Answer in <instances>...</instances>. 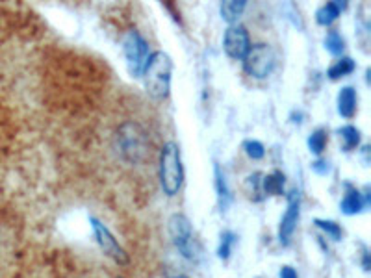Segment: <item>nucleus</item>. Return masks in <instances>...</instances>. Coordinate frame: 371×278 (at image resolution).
<instances>
[{
    "mask_svg": "<svg viewBox=\"0 0 371 278\" xmlns=\"http://www.w3.org/2000/svg\"><path fill=\"white\" fill-rule=\"evenodd\" d=\"M338 133H340V139H342L343 150H345V152H351V150L360 147L362 133H360L358 128L353 126V124H345V126L338 128Z\"/></svg>",
    "mask_w": 371,
    "mask_h": 278,
    "instance_id": "17",
    "label": "nucleus"
},
{
    "mask_svg": "<svg viewBox=\"0 0 371 278\" xmlns=\"http://www.w3.org/2000/svg\"><path fill=\"white\" fill-rule=\"evenodd\" d=\"M362 267H364V271H370V252L364 250V258H362Z\"/></svg>",
    "mask_w": 371,
    "mask_h": 278,
    "instance_id": "26",
    "label": "nucleus"
},
{
    "mask_svg": "<svg viewBox=\"0 0 371 278\" xmlns=\"http://www.w3.org/2000/svg\"><path fill=\"white\" fill-rule=\"evenodd\" d=\"M243 150H245V154H247L251 160H262L265 156V147L260 143L258 139H247V141H243Z\"/></svg>",
    "mask_w": 371,
    "mask_h": 278,
    "instance_id": "22",
    "label": "nucleus"
},
{
    "mask_svg": "<svg viewBox=\"0 0 371 278\" xmlns=\"http://www.w3.org/2000/svg\"><path fill=\"white\" fill-rule=\"evenodd\" d=\"M262 177H264L262 172H253V174H249L247 180H245L249 189H251V193L254 195V199L256 200H260V195H262ZM253 195H251V197H253Z\"/></svg>",
    "mask_w": 371,
    "mask_h": 278,
    "instance_id": "23",
    "label": "nucleus"
},
{
    "mask_svg": "<svg viewBox=\"0 0 371 278\" xmlns=\"http://www.w3.org/2000/svg\"><path fill=\"white\" fill-rule=\"evenodd\" d=\"M327 143H329V133H327L325 128H318V130H314V132L308 136V139H306L310 152L315 156H321L325 152Z\"/></svg>",
    "mask_w": 371,
    "mask_h": 278,
    "instance_id": "18",
    "label": "nucleus"
},
{
    "mask_svg": "<svg viewBox=\"0 0 371 278\" xmlns=\"http://www.w3.org/2000/svg\"><path fill=\"white\" fill-rule=\"evenodd\" d=\"M214 186L215 193H217V206H220L221 213H225L232 204V191L226 182L225 171L221 169L220 163H214Z\"/></svg>",
    "mask_w": 371,
    "mask_h": 278,
    "instance_id": "11",
    "label": "nucleus"
},
{
    "mask_svg": "<svg viewBox=\"0 0 371 278\" xmlns=\"http://www.w3.org/2000/svg\"><path fill=\"white\" fill-rule=\"evenodd\" d=\"M90 222H91V230H93V236H95L97 243H99V247L102 249V252L106 256H110L113 261L121 263V265H126V263H129V254H126V250L119 245L115 236L110 232V228H108L102 221H99L97 217H90Z\"/></svg>",
    "mask_w": 371,
    "mask_h": 278,
    "instance_id": "7",
    "label": "nucleus"
},
{
    "mask_svg": "<svg viewBox=\"0 0 371 278\" xmlns=\"http://www.w3.org/2000/svg\"><path fill=\"white\" fill-rule=\"evenodd\" d=\"M299 215H301V193H299V189H292L288 193L286 213L282 215L281 224H279V241L284 247L292 243L293 232L297 228Z\"/></svg>",
    "mask_w": 371,
    "mask_h": 278,
    "instance_id": "8",
    "label": "nucleus"
},
{
    "mask_svg": "<svg viewBox=\"0 0 371 278\" xmlns=\"http://www.w3.org/2000/svg\"><path fill=\"white\" fill-rule=\"evenodd\" d=\"M281 278H299V277H297V271H295L293 267L284 265L281 269Z\"/></svg>",
    "mask_w": 371,
    "mask_h": 278,
    "instance_id": "25",
    "label": "nucleus"
},
{
    "mask_svg": "<svg viewBox=\"0 0 371 278\" xmlns=\"http://www.w3.org/2000/svg\"><path fill=\"white\" fill-rule=\"evenodd\" d=\"M243 71L247 72L249 76L256 78V80H264L273 72L275 69V52L270 44L258 43L251 44V49L243 58Z\"/></svg>",
    "mask_w": 371,
    "mask_h": 278,
    "instance_id": "6",
    "label": "nucleus"
},
{
    "mask_svg": "<svg viewBox=\"0 0 371 278\" xmlns=\"http://www.w3.org/2000/svg\"><path fill=\"white\" fill-rule=\"evenodd\" d=\"M284 183L286 177L282 171H273L270 174L262 177V195H273V197H281L284 195Z\"/></svg>",
    "mask_w": 371,
    "mask_h": 278,
    "instance_id": "14",
    "label": "nucleus"
},
{
    "mask_svg": "<svg viewBox=\"0 0 371 278\" xmlns=\"http://www.w3.org/2000/svg\"><path fill=\"white\" fill-rule=\"evenodd\" d=\"M143 82H145L147 93L154 100H165L171 91V76H173V60L171 56L156 50L149 56L145 67H143Z\"/></svg>",
    "mask_w": 371,
    "mask_h": 278,
    "instance_id": "1",
    "label": "nucleus"
},
{
    "mask_svg": "<svg viewBox=\"0 0 371 278\" xmlns=\"http://www.w3.org/2000/svg\"><path fill=\"white\" fill-rule=\"evenodd\" d=\"M314 224L318 228H321L332 241H340V239H342L343 230L336 221H329V219H314Z\"/></svg>",
    "mask_w": 371,
    "mask_h": 278,
    "instance_id": "21",
    "label": "nucleus"
},
{
    "mask_svg": "<svg viewBox=\"0 0 371 278\" xmlns=\"http://www.w3.org/2000/svg\"><path fill=\"white\" fill-rule=\"evenodd\" d=\"M251 49V38H249L247 28L242 24H232L226 28L223 35V50L232 60H243Z\"/></svg>",
    "mask_w": 371,
    "mask_h": 278,
    "instance_id": "9",
    "label": "nucleus"
},
{
    "mask_svg": "<svg viewBox=\"0 0 371 278\" xmlns=\"http://www.w3.org/2000/svg\"><path fill=\"white\" fill-rule=\"evenodd\" d=\"M312 171H314L315 174H320V177H327V174H331V163L327 160L318 158L315 161H312Z\"/></svg>",
    "mask_w": 371,
    "mask_h": 278,
    "instance_id": "24",
    "label": "nucleus"
},
{
    "mask_svg": "<svg viewBox=\"0 0 371 278\" xmlns=\"http://www.w3.org/2000/svg\"><path fill=\"white\" fill-rule=\"evenodd\" d=\"M345 193L340 202L343 215H358L362 211H365L371 204V191L370 186H365L364 191H360L358 188H354L353 183H345Z\"/></svg>",
    "mask_w": 371,
    "mask_h": 278,
    "instance_id": "10",
    "label": "nucleus"
},
{
    "mask_svg": "<svg viewBox=\"0 0 371 278\" xmlns=\"http://www.w3.org/2000/svg\"><path fill=\"white\" fill-rule=\"evenodd\" d=\"M247 8V2L245 0H226V2H221L220 13L223 17V21L229 22V24H236V21L242 17V13Z\"/></svg>",
    "mask_w": 371,
    "mask_h": 278,
    "instance_id": "15",
    "label": "nucleus"
},
{
    "mask_svg": "<svg viewBox=\"0 0 371 278\" xmlns=\"http://www.w3.org/2000/svg\"><path fill=\"white\" fill-rule=\"evenodd\" d=\"M174 278H188V277H184V275H179V277H174Z\"/></svg>",
    "mask_w": 371,
    "mask_h": 278,
    "instance_id": "27",
    "label": "nucleus"
},
{
    "mask_svg": "<svg viewBox=\"0 0 371 278\" xmlns=\"http://www.w3.org/2000/svg\"><path fill=\"white\" fill-rule=\"evenodd\" d=\"M167 230L171 239H173V245L180 254L184 256L186 260H195L197 258V249H195V239H193L190 219L184 213H173L169 217Z\"/></svg>",
    "mask_w": 371,
    "mask_h": 278,
    "instance_id": "5",
    "label": "nucleus"
},
{
    "mask_svg": "<svg viewBox=\"0 0 371 278\" xmlns=\"http://www.w3.org/2000/svg\"><path fill=\"white\" fill-rule=\"evenodd\" d=\"M338 113L343 117V119H353L354 113H356V106H358V97H356V89L351 88V85H345V88L340 89L336 99Z\"/></svg>",
    "mask_w": 371,
    "mask_h": 278,
    "instance_id": "13",
    "label": "nucleus"
},
{
    "mask_svg": "<svg viewBox=\"0 0 371 278\" xmlns=\"http://www.w3.org/2000/svg\"><path fill=\"white\" fill-rule=\"evenodd\" d=\"M160 186L167 197L179 195L182 183H184V165H182V154L180 147L174 141H167L160 150Z\"/></svg>",
    "mask_w": 371,
    "mask_h": 278,
    "instance_id": "3",
    "label": "nucleus"
},
{
    "mask_svg": "<svg viewBox=\"0 0 371 278\" xmlns=\"http://www.w3.org/2000/svg\"><path fill=\"white\" fill-rule=\"evenodd\" d=\"M354 69H356V63H354L353 58H349V56H342L340 60H336L331 67H329L327 76H329V80H332V82H336V80H340V78L349 76L351 72H354Z\"/></svg>",
    "mask_w": 371,
    "mask_h": 278,
    "instance_id": "16",
    "label": "nucleus"
},
{
    "mask_svg": "<svg viewBox=\"0 0 371 278\" xmlns=\"http://www.w3.org/2000/svg\"><path fill=\"white\" fill-rule=\"evenodd\" d=\"M325 49L329 54L342 56V52L345 50V39L342 38V33L338 32V30H331V32H327Z\"/></svg>",
    "mask_w": 371,
    "mask_h": 278,
    "instance_id": "20",
    "label": "nucleus"
},
{
    "mask_svg": "<svg viewBox=\"0 0 371 278\" xmlns=\"http://www.w3.org/2000/svg\"><path fill=\"white\" fill-rule=\"evenodd\" d=\"M345 10H347V2H345V0H332V2H327V4L320 6L318 11H315V22H318L320 26H331L332 22L342 15V11Z\"/></svg>",
    "mask_w": 371,
    "mask_h": 278,
    "instance_id": "12",
    "label": "nucleus"
},
{
    "mask_svg": "<svg viewBox=\"0 0 371 278\" xmlns=\"http://www.w3.org/2000/svg\"><path fill=\"white\" fill-rule=\"evenodd\" d=\"M149 145L151 143L147 132L134 121L123 122L115 133V149L129 163H140L145 160L149 154Z\"/></svg>",
    "mask_w": 371,
    "mask_h": 278,
    "instance_id": "2",
    "label": "nucleus"
},
{
    "mask_svg": "<svg viewBox=\"0 0 371 278\" xmlns=\"http://www.w3.org/2000/svg\"><path fill=\"white\" fill-rule=\"evenodd\" d=\"M123 54L126 60V67L132 76L140 78L143 72L147 60H149V43L138 30H129L123 35Z\"/></svg>",
    "mask_w": 371,
    "mask_h": 278,
    "instance_id": "4",
    "label": "nucleus"
},
{
    "mask_svg": "<svg viewBox=\"0 0 371 278\" xmlns=\"http://www.w3.org/2000/svg\"><path fill=\"white\" fill-rule=\"evenodd\" d=\"M236 241H238L236 234L232 232V230H223V232H221L220 245H217V256H220L221 260L226 261L231 258L232 249H234Z\"/></svg>",
    "mask_w": 371,
    "mask_h": 278,
    "instance_id": "19",
    "label": "nucleus"
}]
</instances>
